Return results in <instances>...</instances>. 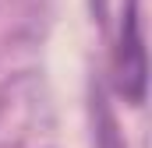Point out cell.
<instances>
[{"mask_svg": "<svg viewBox=\"0 0 152 148\" xmlns=\"http://www.w3.org/2000/svg\"><path fill=\"white\" fill-rule=\"evenodd\" d=\"M117 88H120L131 102H142V99H145V46H142V32H138V14H134V7L127 11V18H124V25H120Z\"/></svg>", "mask_w": 152, "mask_h": 148, "instance_id": "6da1fadb", "label": "cell"}]
</instances>
